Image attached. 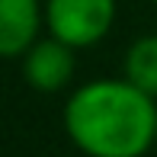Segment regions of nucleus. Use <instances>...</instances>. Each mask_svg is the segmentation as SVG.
I'll return each instance as SVG.
<instances>
[{
    "mask_svg": "<svg viewBox=\"0 0 157 157\" xmlns=\"http://www.w3.org/2000/svg\"><path fill=\"white\" fill-rule=\"evenodd\" d=\"M61 122L87 157H144L157 144V99L125 77L90 80L67 96Z\"/></svg>",
    "mask_w": 157,
    "mask_h": 157,
    "instance_id": "f257e3e1",
    "label": "nucleus"
},
{
    "mask_svg": "<svg viewBox=\"0 0 157 157\" xmlns=\"http://www.w3.org/2000/svg\"><path fill=\"white\" fill-rule=\"evenodd\" d=\"M116 23V0H45L48 35L74 52L90 48L109 35Z\"/></svg>",
    "mask_w": 157,
    "mask_h": 157,
    "instance_id": "f03ea898",
    "label": "nucleus"
},
{
    "mask_svg": "<svg viewBox=\"0 0 157 157\" xmlns=\"http://www.w3.org/2000/svg\"><path fill=\"white\" fill-rule=\"evenodd\" d=\"M19 61H23V80L39 93H61L77 71V52L55 35L39 39Z\"/></svg>",
    "mask_w": 157,
    "mask_h": 157,
    "instance_id": "7ed1b4c3",
    "label": "nucleus"
},
{
    "mask_svg": "<svg viewBox=\"0 0 157 157\" xmlns=\"http://www.w3.org/2000/svg\"><path fill=\"white\" fill-rule=\"evenodd\" d=\"M42 26H45L42 0H0V55L23 58L39 42Z\"/></svg>",
    "mask_w": 157,
    "mask_h": 157,
    "instance_id": "20e7f679",
    "label": "nucleus"
},
{
    "mask_svg": "<svg viewBox=\"0 0 157 157\" xmlns=\"http://www.w3.org/2000/svg\"><path fill=\"white\" fill-rule=\"evenodd\" d=\"M122 77L144 96L157 99V32L141 35L128 45L122 58Z\"/></svg>",
    "mask_w": 157,
    "mask_h": 157,
    "instance_id": "39448f33",
    "label": "nucleus"
},
{
    "mask_svg": "<svg viewBox=\"0 0 157 157\" xmlns=\"http://www.w3.org/2000/svg\"><path fill=\"white\" fill-rule=\"evenodd\" d=\"M151 3H154V6H157V0H151Z\"/></svg>",
    "mask_w": 157,
    "mask_h": 157,
    "instance_id": "423d86ee",
    "label": "nucleus"
}]
</instances>
